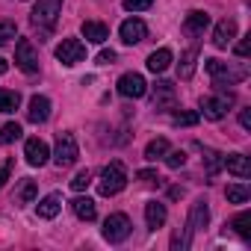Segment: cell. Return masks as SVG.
Listing matches in <instances>:
<instances>
[{"label": "cell", "mask_w": 251, "mask_h": 251, "mask_svg": "<svg viewBox=\"0 0 251 251\" xmlns=\"http://www.w3.org/2000/svg\"><path fill=\"white\" fill-rule=\"evenodd\" d=\"M80 30H83V39L92 42V45H103V42L109 39V27L100 24V21H83Z\"/></svg>", "instance_id": "16"}, {"label": "cell", "mask_w": 251, "mask_h": 251, "mask_svg": "<svg viewBox=\"0 0 251 251\" xmlns=\"http://www.w3.org/2000/svg\"><path fill=\"white\" fill-rule=\"evenodd\" d=\"M18 106H21V95H18V92L0 89V112H15Z\"/></svg>", "instance_id": "25"}, {"label": "cell", "mask_w": 251, "mask_h": 251, "mask_svg": "<svg viewBox=\"0 0 251 251\" xmlns=\"http://www.w3.org/2000/svg\"><path fill=\"white\" fill-rule=\"evenodd\" d=\"M15 65L24 71V74H36L39 71V50L30 39H21L15 45Z\"/></svg>", "instance_id": "6"}, {"label": "cell", "mask_w": 251, "mask_h": 251, "mask_svg": "<svg viewBox=\"0 0 251 251\" xmlns=\"http://www.w3.org/2000/svg\"><path fill=\"white\" fill-rule=\"evenodd\" d=\"M175 100H177L175 86L169 80H160L154 86V109H169V106H175Z\"/></svg>", "instance_id": "14"}, {"label": "cell", "mask_w": 251, "mask_h": 251, "mask_svg": "<svg viewBox=\"0 0 251 251\" xmlns=\"http://www.w3.org/2000/svg\"><path fill=\"white\" fill-rule=\"evenodd\" d=\"M21 124L18 121H9V124H3L0 127V145H9V142H15V139H21Z\"/></svg>", "instance_id": "26"}, {"label": "cell", "mask_w": 251, "mask_h": 251, "mask_svg": "<svg viewBox=\"0 0 251 251\" xmlns=\"http://www.w3.org/2000/svg\"><path fill=\"white\" fill-rule=\"evenodd\" d=\"M204 68H207V74L213 77V83H216L219 89L233 86V83H239V80L245 77V71H242V68H230V65H227V62H222V59H207V62H204Z\"/></svg>", "instance_id": "3"}, {"label": "cell", "mask_w": 251, "mask_h": 251, "mask_svg": "<svg viewBox=\"0 0 251 251\" xmlns=\"http://www.w3.org/2000/svg\"><path fill=\"white\" fill-rule=\"evenodd\" d=\"M9 175H12V163H3L0 166V189H3V183L9 180Z\"/></svg>", "instance_id": "38"}, {"label": "cell", "mask_w": 251, "mask_h": 251, "mask_svg": "<svg viewBox=\"0 0 251 251\" xmlns=\"http://www.w3.org/2000/svg\"><path fill=\"white\" fill-rule=\"evenodd\" d=\"M239 124H242V130H251V109L239 112Z\"/></svg>", "instance_id": "39"}, {"label": "cell", "mask_w": 251, "mask_h": 251, "mask_svg": "<svg viewBox=\"0 0 251 251\" xmlns=\"http://www.w3.org/2000/svg\"><path fill=\"white\" fill-rule=\"evenodd\" d=\"M230 227H233L242 239H251V213H239V216L230 222Z\"/></svg>", "instance_id": "28"}, {"label": "cell", "mask_w": 251, "mask_h": 251, "mask_svg": "<svg viewBox=\"0 0 251 251\" xmlns=\"http://www.w3.org/2000/svg\"><path fill=\"white\" fill-rule=\"evenodd\" d=\"M145 92H148V83H145L142 74L127 71V74L118 77V95H121V98H142Z\"/></svg>", "instance_id": "9"}, {"label": "cell", "mask_w": 251, "mask_h": 251, "mask_svg": "<svg viewBox=\"0 0 251 251\" xmlns=\"http://www.w3.org/2000/svg\"><path fill=\"white\" fill-rule=\"evenodd\" d=\"M204 154H207V175H216L222 169V154L216 151H204Z\"/></svg>", "instance_id": "34"}, {"label": "cell", "mask_w": 251, "mask_h": 251, "mask_svg": "<svg viewBox=\"0 0 251 251\" xmlns=\"http://www.w3.org/2000/svg\"><path fill=\"white\" fill-rule=\"evenodd\" d=\"M36 210H39V216H42V219H53V216L62 210V198H59L56 192H50V195H45V198L39 201V207H36Z\"/></svg>", "instance_id": "23"}, {"label": "cell", "mask_w": 251, "mask_h": 251, "mask_svg": "<svg viewBox=\"0 0 251 251\" xmlns=\"http://www.w3.org/2000/svg\"><path fill=\"white\" fill-rule=\"evenodd\" d=\"M166 204H160V201H151V204H145V225L151 227V230H157V227H163L166 225Z\"/></svg>", "instance_id": "19"}, {"label": "cell", "mask_w": 251, "mask_h": 251, "mask_svg": "<svg viewBox=\"0 0 251 251\" xmlns=\"http://www.w3.org/2000/svg\"><path fill=\"white\" fill-rule=\"evenodd\" d=\"M71 210H74V216L83 219V222H95V219H98V207H95L92 198H74V201H71Z\"/></svg>", "instance_id": "20"}, {"label": "cell", "mask_w": 251, "mask_h": 251, "mask_svg": "<svg viewBox=\"0 0 251 251\" xmlns=\"http://www.w3.org/2000/svg\"><path fill=\"white\" fill-rule=\"evenodd\" d=\"M124 186H127V172H124V166L115 160V163H109V166L100 172L98 192H100V195H118Z\"/></svg>", "instance_id": "2"}, {"label": "cell", "mask_w": 251, "mask_h": 251, "mask_svg": "<svg viewBox=\"0 0 251 251\" xmlns=\"http://www.w3.org/2000/svg\"><path fill=\"white\" fill-rule=\"evenodd\" d=\"M89 183H92V172H89V169H83V172H77V175H74V180H71V189H74V192H83Z\"/></svg>", "instance_id": "31"}, {"label": "cell", "mask_w": 251, "mask_h": 251, "mask_svg": "<svg viewBox=\"0 0 251 251\" xmlns=\"http://www.w3.org/2000/svg\"><path fill=\"white\" fill-rule=\"evenodd\" d=\"M225 195H227V201H230V204H245V201L251 198V189H248V186L233 183V186H227V189H225Z\"/></svg>", "instance_id": "27"}, {"label": "cell", "mask_w": 251, "mask_h": 251, "mask_svg": "<svg viewBox=\"0 0 251 251\" xmlns=\"http://www.w3.org/2000/svg\"><path fill=\"white\" fill-rule=\"evenodd\" d=\"M154 0H124V9H130V12H142V9H151Z\"/></svg>", "instance_id": "35"}, {"label": "cell", "mask_w": 251, "mask_h": 251, "mask_svg": "<svg viewBox=\"0 0 251 251\" xmlns=\"http://www.w3.org/2000/svg\"><path fill=\"white\" fill-rule=\"evenodd\" d=\"M145 33H148V27H145L139 18H127V21L118 27V36H121L124 45H139V42L145 39Z\"/></svg>", "instance_id": "11"}, {"label": "cell", "mask_w": 251, "mask_h": 251, "mask_svg": "<svg viewBox=\"0 0 251 251\" xmlns=\"http://www.w3.org/2000/svg\"><path fill=\"white\" fill-rule=\"evenodd\" d=\"M24 157H27L30 166H45L48 157H50V151H48V145H45L42 139H27V145H24Z\"/></svg>", "instance_id": "15"}, {"label": "cell", "mask_w": 251, "mask_h": 251, "mask_svg": "<svg viewBox=\"0 0 251 251\" xmlns=\"http://www.w3.org/2000/svg\"><path fill=\"white\" fill-rule=\"evenodd\" d=\"M236 56H242V59L248 56V39H242V42L236 45Z\"/></svg>", "instance_id": "40"}, {"label": "cell", "mask_w": 251, "mask_h": 251, "mask_svg": "<svg viewBox=\"0 0 251 251\" xmlns=\"http://www.w3.org/2000/svg\"><path fill=\"white\" fill-rule=\"evenodd\" d=\"M77 157H80L77 139H74L71 133H59V136H56V151H53V163H56L59 169H68V166H74V163H77Z\"/></svg>", "instance_id": "5"}, {"label": "cell", "mask_w": 251, "mask_h": 251, "mask_svg": "<svg viewBox=\"0 0 251 251\" xmlns=\"http://www.w3.org/2000/svg\"><path fill=\"white\" fill-rule=\"evenodd\" d=\"M6 68H9V65H6V59H0V77L6 74Z\"/></svg>", "instance_id": "41"}, {"label": "cell", "mask_w": 251, "mask_h": 251, "mask_svg": "<svg viewBox=\"0 0 251 251\" xmlns=\"http://www.w3.org/2000/svg\"><path fill=\"white\" fill-rule=\"evenodd\" d=\"M127 236H130V219L124 213H112L103 222V239L106 242H124Z\"/></svg>", "instance_id": "7"}, {"label": "cell", "mask_w": 251, "mask_h": 251, "mask_svg": "<svg viewBox=\"0 0 251 251\" xmlns=\"http://www.w3.org/2000/svg\"><path fill=\"white\" fill-rule=\"evenodd\" d=\"M15 33H18L15 21H0V45H6L9 39H15Z\"/></svg>", "instance_id": "32"}, {"label": "cell", "mask_w": 251, "mask_h": 251, "mask_svg": "<svg viewBox=\"0 0 251 251\" xmlns=\"http://www.w3.org/2000/svg\"><path fill=\"white\" fill-rule=\"evenodd\" d=\"M210 27V15L207 12H189L186 15V21H183V33H189V36H204V30Z\"/></svg>", "instance_id": "17"}, {"label": "cell", "mask_w": 251, "mask_h": 251, "mask_svg": "<svg viewBox=\"0 0 251 251\" xmlns=\"http://www.w3.org/2000/svg\"><path fill=\"white\" fill-rule=\"evenodd\" d=\"M136 177H139L142 183H157V180H160L154 169H142V172H136Z\"/></svg>", "instance_id": "36"}, {"label": "cell", "mask_w": 251, "mask_h": 251, "mask_svg": "<svg viewBox=\"0 0 251 251\" xmlns=\"http://www.w3.org/2000/svg\"><path fill=\"white\" fill-rule=\"evenodd\" d=\"M207 222H210V207H207V201L201 198V201H195V204H192V210H189V219H186V233H183V236H180V233H175L172 248H175V251L189 248L192 233H198L201 227H207Z\"/></svg>", "instance_id": "1"}, {"label": "cell", "mask_w": 251, "mask_h": 251, "mask_svg": "<svg viewBox=\"0 0 251 251\" xmlns=\"http://www.w3.org/2000/svg\"><path fill=\"white\" fill-rule=\"evenodd\" d=\"M115 62V50H100L98 53V65H112Z\"/></svg>", "instance_id": "37"}, {"label": "cell", "mask_w": 251, "mask_h": 251, "mask_svg": "<svg viewBox=\"0 0 251 251\" xmlns=\"http://www.w3.org/2000/svg\"><path fill=\"white\" fill-rule=\"evenodd\" d=\"M27 118H30L33 124H45V121L50 118V100H48L45 95H33L30 103H27Z\"/></svg>", "instance_id": "12"}, {"label": "cell", "mask_w": 251, "mask_h": 251, "mask_svg": "<svg viewBox=\"0 0 251 251\" xmlns=\"http://www.w3.org/2000/svg\"><path fill=\"white\" fill-rule=\"evenodd\" d=\"M233 39H236V21H233V18L219 21V24H216V30H213V45H216L219 50H225Z\"/></svg>", "instance_id": "13"}, {"label": "cell", "mask_w": 251, "mask_h": 251, "mask_svg": "<svg viewBox=\"0 0 251 251\" xmlns=\"http://www.w3.org/2000/svg\"><path fill=\"white\" fill-rule=\"evenodd\" d=\"M56 59L71 68V65H77V62L86 59V45H83L80 39H62V42L56 45Z\"/></svg>", "instance_id": "8"}, {"label": "cell", "mask_w": 251, "mask_h": 251, "mask_svg": "<svg viewBox=\"0 0 251 251\" xmlns=\"http://www.w3.org/2000/svg\"><path fill=\"white\" fill-rule=\"evenodd\" d=\"M33 198H36V183H33V180H24V183L18 186L15 201H18V204H33Z\"/></svg>", "instance_id": "29"}, {"label": "cell", "mask_w": 251, "mask_h": 251, "mask_svg": "<svg viewBox=\"0 0 251 251\" xmlns=\"http://www.w3.org/2000/svg\"><path fill=\"white\" fill-rule=\"evenodd\" d=\"M195 62H198V48L183 50V56H180V62H177V77H180V80H189V77L195 74Z\"/></svg>", "instance_id": "22"}, {"label": "cell", "mask_w": 251, "mask_h": 251, "mask_svg": "<svg viewBox=\"0 0 251 251\" xmlns=\"http://www.w3.org/2000/svg\"><path fill=\"white\" fill-rule=\"evenodd\" d=\"M163 160H166V166H169V169H180V166L186 163V154H183V151H169Z\"/></svg>", "instance_id": "33"}, {"label": "cell", "mask_w": 251, "mask_h": 251, "mask_svg": "<svg viewBox=\"0 0 251 251\" xmlns=\"http://www.w3.org/2000/svg\"><path fill=\"white\" fill-rule=\"evenodd\" d=\"M201 121V112H192V109H183V112H175V124H183V127H192V124Z\"/></svg>", "instance_id": "30"}, {"label": "cell", "mask_w": 251, "mask_h": 251, "mask_svg": "<svg viewBox=\"0 0 251 251\" xmlns=\"http://www.w3.org/2000/svg\"><path fill=\"white\" fill-rule=\"evenodd\" d=\"M172 50L169 48H160V50H154L151 56H148V71H154V74H163L169 65H172Z\"/></svg>", "instance_id": "21"}, {"label": "cell", "mask_w": 251, "mask_h": 251, "mask_svg": "<svg viewBox=\"0 0 251 251\" xmlns=\"http://www.w3.org/2000/svg\"><path fill=\"white\" fill-rule=\"evenodd\" d=\"M172 148H169V139H151L148 145H145V160H151V163H157V160H163L166 154H169Z\"/></svg>", "instance_id": "24"}, {"label": "cell", "mask_w": 251, "mask_h": 251, "mask_svg": "<svg viewBox=\"0 0 251 251\" xmlns=\"http://www.w3.org/2000/svg\"><path fill=\"white\" fill-rule=\"evenodd\" d=\"M222 166H225L230 175H236V177H248V175H251L248 157H242V154H227V157H222Z\"/></svg>", "instance_id": "18"}, {"label": "cell", "mask_w": 251, "mask_h": 251, "mask_svg": "<svg viewBox=\"0 0 251 251\" xmlns=\"http://www.w3.org/2000/svg\"><path fill=\"white\" fill-rule=\"evenodd\" d=\"M59 12H62V0H39L33 6V24L42 30H53Z\"/></svg>", "instance_id": "4"}, {"label": "cell", "mask_w": 251, "mask_h": 251, "mask_svg": "<svg viewBox=\"0 0 251 251\" xmlns=\"http://www.w3.org/2000/svg\"><path fill=\"white\" fill-rule=\"evenodd\" d=\"M233 103V95H216V98H204L201 100V112H204V118H210V121H219V118H225V112H227V106Z\"/></svg>", "instance_id": "10"}]
</instances>
